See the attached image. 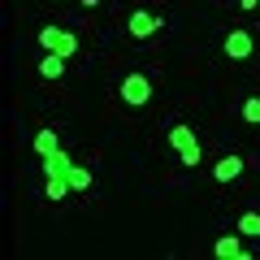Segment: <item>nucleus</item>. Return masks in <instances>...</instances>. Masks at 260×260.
I'll use <instances>...</instances> for the list:
<instances>
[{"label": "nucleus", "instance_id": "f257e3e1", "mask_svg": "<svg viewBox=\"0 0 260 260\" xmlns=\"http://www.w3.org/2000/svg\"><path fill=\"white\" fill-rule=\"evenodd\" d=\"M39 48H44V52H61L65 61H74L78 35H74V30H65V26H44V30H39Z\"/></svg>", "mask_w": 260, "mask_h": 260}, {"label": "nucleus", "instance_id": "f03ea898", "mask_svg": "<svg viewBox=\"0 0 260 260\" xmlns=\"http://www.w3.org/2000/svg\"><path fill=\"white\" fill-rule=\"evenodd\" d=\"M169 148L178 152V160L182 165H200V139H195V130L191 126H169Z\"/></svg>", "mask_w": 260, "mask_h": 260}, {"label": "nucleus", "instance_id": "7ed1b4c3", "mask_svg": "<svg viewBox=\"0 0 260 260\" xmlns=\"http://www.w3.org/2000/svg\"><path fill=\"white\" fill-rule=\"evenodd\" d=\"M117 91H121V100H126L130 109H143V104L152 100V78H148V74H139V70H130V74L121 78Z\"/></svg>", "mask_w": 260, "mask_h": 260}, {"label": "nucleus", "instance_id": "20e7f679", "mask_svg": "<svg viewBox=\"0 0 260 260\" xmlns=\"http://www.w3.org/2000/svg\"><path fill=\"white\" fill-rule=\"evenodd\" d=\"M251 52H256V39H251V30L234 26L230 35H225V56H230V61H247Z\"/></svg>", "mask_w": 260, "mask_h": 260}, {"label": "nucleus", "instance_id": "39448f33", "mask_svg": "<svg viewBox=\"0 0 260 260\" xmlns=\"http://www.w3.org/2000/svg\"><path fill=\"white\" fill-rule=\"evenodd\" d=\"M126 26H130V35H135V39H152L160 26H165V18H156V13H148V9H135Z\"/></svg>", "mask_w": 260, "mask_h": 260}, {"label": "nucleus", "instance_id": "423d86ee", "mask_svg": "<svg viewBox=\"0 0 260 260\" xmlns=\"http://www.w3.org/2000/svg\"><path fill=\"white\" fill-rule=\"evenodd\" d=\"M243 169H247V160H243V156H221L213 165V182H239Z\"/></svg>", "mask_w": 260, "mask_h": 260}, {"label": "nucleus", "instance_id": "0eeeda50", "mask_svg": "<svg viewBox=\"0 0 260 260\" xmlns=\"http://www.w3.org/2000/svg\"><path fill=\"white\" fill-rule=\"evenodd\" d=\"M213 256H221V260H247V247H243L239 230H234V234H221V239L213 243Z\"/></svg>", "mask_w": 260, "mask_h": 260}, {"label": "nucleus", "instance_id": "6e6552de", "mask_svg": "<svg viewBox=\"0 0 260 260\" xmlns=\"http://www.w3.org/2000/svg\"><path fill=\"white\" fill-rule=\"evenodd\" d=\"M44 174L48 178H65L70 182V174H74V160H70V152H52V156H44Z\"/></svg>", "mask_w": 260, "mask_h": 260}, {"label": "nucleus", "instance_id": "1a4fd4ad", "mask_svg": "<svg viewBox=\"0 0 260 260\" xmlns=\"http://www.w3.org/2000/svg\"><path fill=\"white\" fill-rule=\"evenodd\" d=\"M65 65H70V61H65L61 52H48L44 61H39V78H48V83H56V78H65Z\"/></svg>", "mask_w": 260, "mask_h": 260}, {"label": "nucleus", "instance_id": "9d476101", "mask_svg": "<svg viewBox=\"0 0 260 260\" xmlns=\"http://www.w3.org/2000/svg\"><path fill=\"white\" fill-rule=\"evenodd\" d=\"M35 152H39V156L61 152V135H56V130H39V135H35Z\"/></svg>", "mask_w": 260, "mask_h": 260}, {"label": "nucleus", "instance_id": "9b49d317", "mask_svg": "<svg viewBox=\"0 0 260 260\" xmlns=\"http://www.w3.org/2000/svg\"><path fill=\"white\" fill-rule=\"evenodd\" d=\"M234 230H239V234H251V239H256V234H260V213H243L239 221H234Z\"/></svg>", "mask_w": 260, "mask_h": 260}, {"label": "nucleus", "instance_id": "f8f14e48", "mask_svg": "<svg viewBox=\"0 0 260 260\" xmlns=\"http://www.w3.org/2000/svg\"><path fill=\"white\" fill-rule=\"evenodd\" d=\"M70 191H74V186L65 182V178H48V186H44V195H48V200H65Z\"/></svg>", "mask_w": 260, "mask_h": 260}, {"label": "nucleus", "instance_id": "ddd939ff", "mask_svg": "<svg viewBox=\"0 0 260 260\" xmlns=\"http://www.w3.org/2000/svg\"><path fill=\"white\" fill-rule=\"evenodd\" d=\"M243 121L247 126H260V95H247L243 100Z\"/></svg>", "mask_w": 260, "mask_h": 260}, {"label": "nucleus", "instance_id": "4468645a", "mask_svg": "<svg viewBox=\"0 0 260 260\" xmlns=\"http://www.w3.org/2000/svg\"><path fill=\"white\" fill-rule=\"evenodd\" d=\"M70 186H74V191H87V186H91V169L74 165V174H70Z\"/></svg>", "mask_w": 260, "mask_h": 260}, {"label": "nucleus", "instance_id": "2eb2a0df", "mask_svg": "<svg viewBox=\"0 0 260 260\" xmlns=\"http://www.w3.org/2000/svg\"><path fill=\"white\" fill-rule=\"evenodd\" d=\"M239 9H260V0H239Z\"/></svg>", "mask_w": 260, "mask_h": 260}, {"label": "nucleus", "instance_id": "dca6fc26", "mask_svg": "<svg viewBox=\"0 0 260 260\" xmlns=\"http://www.w3.org/2000/svg\"><path fill=\"white\" fill-rule=\"evenodd\" d=\"M95 5H100V0H83V9H95Z\"/></svg>", "mask_w": 260, "mask_h": 260}]
</instances>
